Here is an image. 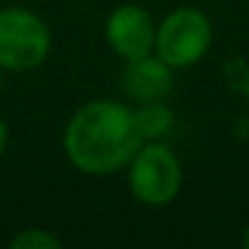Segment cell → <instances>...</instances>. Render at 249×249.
I'll return each instance as SVG.
<instances>
[{"label": "cell", "mask_w": 249, "mask_h": 249, "mask_svg": "<svg viewBox=\"0 0 249 249\" xmlns=\"http://www.w3.org/2000/svg\"><path fill=\"white\" fill-rule=\"evenodd\" d=\"M142 137L134 124V107L118 99H89L67 118L62 150L75 172L107 177L131 161Z\"/></svg>", "instance_id": "obj_1"}, {"label": "cell", "mask_w": 249, "mask_h": 249, "mask_svg": "<svg viewBox=\"0 0 249 249\" xmlns=\"http://www.w3.org/2000/svg\"><path fill=\"white\" fill-rule=\"evenodd\" d=\"M126 182L137 204L147 209H163L179 196L185 169L172 145L163 140L142 142L126 163Z\"/></svg>", "instance_id": "obj_2"}, {"label": "cell", "mask_w": 249, "mask_h": 249, "mask_svg": "<svg viewBox=\"0 0 249 249\" xmlns=\"http://www.w3.org/2000/svg\"><path fill=\"white\" fill-rule=\"evenodd\" d=\"M54 35L38 11L27 6L0 8V67L6 72H30L46 65Z\"/></svg>", "instance_id": "obj_3"}, {"label": "cell", "mask_w": 249, "mask_h": 249, "mask_svg": "<svg viewBox=\"0 0 249 249\" xmlns=\"http://www.w3.org/2000/svg\"><path fill=\"white\" fill-rule=\"evenodd\" d=\"M212 38L214 30L209 17L196 6H179L156 24L153 54L172 70H185L204 59L206 51L212 49Z\"/></svg>", "instance_id": "obj_4"}, {"label": "cell", "mask_w": 249, "mask_h": 249, "mask_svg": "<svg viewBox=\"0 0 249 249\" xmlns=\"http://www.w3.org/2000/svg\"><path fill=\"white\" fill-rule=\"evenodd\" d=\"M156 19L145 6L121 3L105 19V40L110 51L124 62H134L153 54L156 46Z\"/></svg>", "instance_id": "obj_5"}, {"label": "cell", "mask_w": 249, "mask_h": 249, "mask_svg": "<svg viewBox=\"0 0 249 249\" xmlns=\"http://www.w3.org/2000/svg\"><path fill=\"white\" fill-rule=\"evenodd\" d=\"M174 89V70L161 62L156 54H147L142 59L126 62L124 70V94L134 105L158 102L166 99Z\"/></svg>", "instance_id": "obj_6"}, {"label": "cell", "mask_w": 249, "mask_h": 249, "mask_svg": "<svg viewBox=\"0 0 249 249\" xmlns=\"http://www.w3.org/2000/svg\"><path fill=\"white\" fill-rule=\"evenodd\" d=\"M134 124H137L142 142L163 140L174 129V110L166 105V99L134 105Z\"/></svg>", "instance_id": "obj_7"}, {"label": "cell", "mask_w": 249, "mask_h": 249, "mask_svg": "<svg viewBox=\"0 0 249 249\" xmlns=\"http://www.w3.org/2000/svg\"><path fill=\"white\" fill-rule=\"evenodd\" d=\"M62 244L65 241L54 231L38 225L22 228L8 238V249H62Z\"/></svg>", "instance_id": "obj_8"}, {"label": "cell", "mask_w": 249, "mask_h": 249, "mask_svg": "<svg viewBox=\"0 0 249 249\" xmlns=\"http://www.w3.org/2000/svg\"><path fill=\"white\" fill-rule=\"evenodd\" d=\"M8 142H11V131H8L6 118L0 115V161H3V156H6V150H8Z\"/></svg>", "instance_id": "obj_9"}, {"label": "cell", "mask_w": 249, "mask_h": 249, "mask_svg": "<svg viewBox=\"0 0 249 249\" xmlns=\"http://www.w3.org/2000/svg\"><path fill=\"white\" fill-rule=\"evenodd\" d=\"M241 247L249 249V222L244 225V231H241Z\"/></svg>", "instance_id": "obj_10"}, {"label": "cell", "mask_w": 249, "mask_h": 249, "mask_svg": "<svg viewBox=\"0 0 249 249\" xmlns=\"http://www.w3.org/2000/svg\"><path fill=\"white\" fill-rule=\"evenodd\" d=\"M3 83H6V70L0 67V94H3Z\"/></svg>", "instance_id": "obj_11"}]
</instances>
